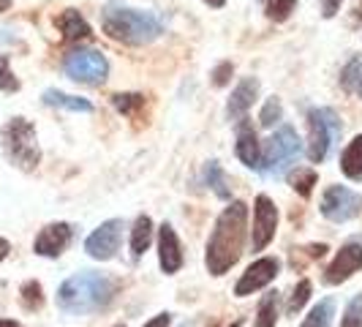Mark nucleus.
I'll return each instance as SVG.
<instances>
[{
    "label": "nucleus",
    "mask_w": 362,
    "mask_h": 327,
    "mask_svg": "<svg viewBox=\"0 0 362 327\" xmlns=\"http://www.w3.org/2000/svg\"><path fill=\"white\" fill-rule=\"evenodd\" d=\"M245 229H248V207L245 202H232L221 216L207 240L204 265L213 275H223L243 254L245 246Z\"/></svg>",
    "instance_id": "nucleus-1"
},
{
    "label": "nucleus",
    "mask_w": 362,
    "mask_h": 327,
    "mask_svg": "<svg viewBox=\"0 0 362 327\" xmlns=\"http://www.w3.org/2000/svg\"><path fill=\"white\" fill-rule=\"evenodd\" d=\"M115 297V281L101 272H76L69 281H63V287L57 289V306L74 314V316H85L104 311Z\"/></svg>",
    "instance_id": "nucleus-2"
},
{
    "label": "nucleus",
    "mask_w": 362,
    "mask_h": 327,
    "mask_svg": "<svg viewBox=\"0 0 362 327\" xmlns=\"http://www.w3.org/2000/svg\"><path fill=\"white\" fill-rule=\"evenodd\" d=\"M101 28L109 38L123 41L128 47H142L150 44L163 33V22L153 11H139L128 8L120 3H109L101 11Z\"/></svg>",
    "instance_id": "nucleus-3"
},
{
    "label": "nucleus",
    "mask_w": 362,
    "mask_h": 327,
    "mask_svg": "<svg viewBox=\"0 0 362 327\" xmlns=\"http://www.w3.org/2000/svg\"><path fill=\"white\" fill-rule=\"evenodd\" d=\"M300 137L291 126H281L264 145V156L259 164V172L270 175V178H284L291 166L300 159Z\"/></svg>",
    "instance_id": "nucleus-4"
},
{
    "label": "nucleus",
    "mask_w": 362,
    "mask_h": 327,
    "mask_svg": "<svg viewBox=\"0 0 362 327\" xmlns=\"http://www.w3.org/2000/svg\"><path fill=\"white\" fill-rule=\"evenodd\" d=\"M3 147L19 169H36L38 159H41L36 128L30 126L25 117H14L8 126L3 128Z\"/></svg>",
    "instance_id": "nucleus-5"
},
{
    "label": "nucleus",
    "mask_w": 362,
    "mask_h": 327,
    "mask_svg": "<svg viewBox=\"0 0 362 327\" xmlns=\"http://www.w3.org/2000/svg\"><path fill=\"white\" fill-rule=\"evenodd\" d=\"M308 159L313 164H322L329 153V145L341 137V117L329 107L310 109L308 112Z\"/></svg>",
    "instance_id": "nucleus-6"
},
{
    "label": "nucleus",
    "mask_w": 362,
    "mask_h": 327,
    "mask_svg": "<svg viewBox=\"0 0 362 327\" xmlns=\"http://www.w3.org/2000/svg\"><path fill=\"white\" fill-rule=\"evenodd\" d=\"M66 74L71 76L74 82L79 85H90V88H98L107 82V74H109V63L107 57L95 50H74L66 63H63Z\"/></svg>",
    "instance_id": "nucleus-7"
},
{
    "label": "nucleus",
    "mask_w": 362,
    "mask_h": 327,
    "mask_svg": "<svg viewBox=\"0 0 362 327\" xmlns=\"http://www.w3.org/2000/svg\"><path fill=\"white\" fill-rule=\"evenodd\" d=\"M362 210V197L354 194L351 188L344 185H329L322 197V216L335 221V224H344L349 218L360 216Z\"/></svg>",
    "instance_id": "nucleus-8"
},
{
    "label": "nucleus",
    "mask_w": 362,
    "mask_h": 327,
    "mask_svg": "<svg viewBox=\"0 0 362 327\" xmlns=\"http://www.w3.org/2000/svg\"><path fill=\"white\" fill-rule=\"evenodd\" d=\"M120 240H123V221H120V218H112V221H104V224L85 240V251H88L93 259L107 262V259H112V256L117 254Z\"/></svg>",
    "instance_id": "nucleus-9"
},
{
    "label": "nucleus",
    "mask_w": 362,
    "mask_h": 327,
    "mask_svg": "<svg viewBox=\"0 0 362 327\" xmlns=\"http://www.w3.org/2000/svg\"><path fill=\"white\" fill-rule=\"evenodd\" d=\"M278 229V210L272 205L270 197H256L254 202V232H251V248L254 251H264L270 246Z\"/></svg>",
    "instance_id": "nucleus-10"
},
{
    "label": "nucleus",
    "mask_w": 362,
    "mask_h": 327,
    "mask_svg": "<svg viewBox=\"0 0 362 327\" xmlns=\"http://www.w3.org/2000/svg\"><path fill=\"white\" fill-rule=\"evenodd\" d=\"M278 270H281V262H278L275 256H262V259H256L254 265L243 272V278L237 281L235 294L237 297L254 294V292H259L262 287H267L270 281H275Z\"/></svg>",
    "instance_id": "nucleus-11"
},
{
    "label": "nucleus",
    "mask_w": 362,
    "mask_h": 327,
    "mask_svg": "<svg viewBox=\"0 0 362 327\" xmlns=\"http://www.w3.org/2000/svg\"><path fill=\"white\" fill-rule=\"evenodd\" d=\"M362 268V246L360 243H349V246H344L338 254H335V259L329 262V268L325 270V281L327 284H344V281H349L354 272Z\"/></svg>",
    "instance_id": "nucleus-12"
},
{
    "label": "nucleus",
    "mask_w": 362,
    "mask_h": 327,
    "mask_svg": "<svg viewBox=\"0 0 362 327\" xmlns=\"http://www.w3.org/2000/svg\"><path fill=\"white\" fill-rule=\"evenodd\" d=\"M74 237V229L69 224H49V226H44L41 232H38L36 243H33V251L38 256H60L66 248H69V243H71Z\"/></svg>",
    "instance_id": "nucleus-13"
},
{
    "label": "nucleus",
    "mask_w": 362,
    "mask_h": 327,
    "mask_svg": "<svg viewBox=\"0 0 362 327\" xmlns=\"http://www.w3.org/2000/svg\"><path fill=\"white\" fill-rule=\"evenodd\" d=\"M158 262L166 275H175L182 268V248L172 224H161L158 229Z\"/></svg>",
    "instance_id": "nucleus-14"
},
{
    "label": "nucleus",
    "mask_w": 362,
    "mask_h": 327,
    "mask_svg": "<svg viewBox=\"0 0 362 327\" xmlns=\"http://www.w3.org/2000/svg\"><path fill=\"white\" fill-rule=\"evenodd\" d=\"M256 96H259V82H256L254 76L243 79V82L235 88V93H232L229 104H226V115H229V120H245L248 109L254 107Z\"/></svg>",
    "instance_id": "nucleus-15"
},
{
    "label": "nucleus",
    "mask_w": 362,
    "mask_h": 327,
    "mask_svg": "<svg viewBox=\"0 0 362 327\" xmlns=\"http://www.w3.org/2000/svg\"><path fill=\"white\" fill-rule=\"evenodd\" d=\"M237 159L245 164V166H251V169H259V164H262L256 131L245 120H240V131H237Z\"/></svg>",
    "instance_id": "nucleus-16"
},
{
    "label": "nucleus",
    "mask_w": 362,
    "mask_h": 327,
    "mask_svg": "<svg viewBox=\"0 0 362 327\" xmlns=\"http://www.w3.org/2000/svg\"><path fill=\"white\" fill-rule=\"evenodd\" d=\"M57 28L66 41H85V38L93 36L90 25L85 22V17L76 11V8H66L60 17H57Z\"/></svg>",
    "instance_id": "nucleus-17"
},
{
    "label": "nucleus",
    "mask_w": 362,
    "mask_h": 327,
    "mask_svg": "<svg viewBox=\"0 0 362 327\" xmlns=\"http://www.w3.org/2000/svg\"><path fill=\"white\" fill-rule=\"evenodd\" d=\"M341 169L349 180H362V134L354 137L341 153Z\"/></svg>",
    "instance_id": "nucleus-18"
},
{
    "label": "nucleus",
    "mask_w": 362,
    "mask_h": 327,
    "mask_svg": "<svg viewBox=\"0 0 362 327\" xmlns=\"http://www.w3.org/2000/svg\"><path fill=\"white\" fill-rule=\"evenodd\" d=\"M150 243H153V221H150V216H139L134 221V229H131V254H134V259L145 254Z\"/></svg>",
    "instance_id": "nucleus-19"
},
{
    "label": "nucleus",
    "mask_w": 362,
    "mask_h": 327,
    "mask_svg": "<svg viewBox=\"0 0 362 327\" xmlns=\"http://www.w3.org/2000/svg\"><path fill=\"white\" fill-rule=\"evenodd\" d=\"M44 104H49V107L71 109V112H93L90 101L76 98V96H69V93H60V91H47V93H44Z\"/></svg>",
    "instance_id": "nucleus-20"
},
{
    "label": "nucleus",
    "mask_w": 362,
    "mask_h": 327,
    "mask_svg": "<svg viewBox=\"0 0 362 327\" xmlns=\"http://www.w3.org/2000/svg\"><path fill=\"white\" fill-rule=\"evenodd\" d=\"M204 180H207V185L216 191L221 200H232L229 180H226V175H223V169H221V164L218 161H210L207 166H204Z\"/></svg>",
    "instance_id": "nucleus-21"
},
{
    "label": "nucleus",
    "mask_w": 362,
    "mask_h": 327,
    "mask_svg": "<svg viewBox=\"0 0 362 327\" xmlns=\"http://www.w3.org/2000/svg\"><path fill=\"white\" fill-rule=\"evenodd\" d=\"M275 322H278V292H267L259 303L254 327H275Z\"/></svg>",
    "instance_id": "nucleus-22"
},
{
    "label": "nucleus",
    "mask_w": 362,
    "mask_h": 327,
    "mask_svg": "<svg viewBox=\"0 0 362 327\" xmlns=\"http://www.w3.org/2000/svg\"><path fill=\"white\" fill-rule=\"evenodd\" d=\"M332 316H335V303L332 300H322L319 306L310 309V314L305 316V322L300 327H329L332 325Z\"/></svg>",
    "instance_id": "nucleus-23"
},
{
    "label": "nucleus",
    "mask_w": 362,
    "mask_h": 327,
    "mask_svg": "<svg viewBox=\"0 0 362 327\" xmlns=\"http://www.w3.org/2000/svg\"><path fill=\"white\" fill-rule=\"evenodd\" d=\"M316 180H319V178H316V172H313V169H303V166H297V169L289 175L291 188H294L300 197H305V200L313 194V185H316Z\"/></svg>",
    "instance_id": "nucleus-24"
},
{
    "label": "nucleus",
    "mask_w": 362,
    "mask_h": 327,
    "mask_svg": "<svg viewBox=\"0 0 362 327\" xmlns=\"http://www.w3.org/2000/svg\"><path fill=\"white\" fill-rule=\"evenodd\" d=\"M341 85L346 93H354L362 88V54L346 63V69L341 71Z\"/></svg>",
    "instance_id": "nucleus-25"
},
{
    "label": "nucleus",
    "mask_w": 362,
    "mask_h": 327,
    "mask_svg": "<svg viewBox=\"0 0 362 327\" xmlns=\"http://www.w3.org/2000/svg\"><path fill=\"white\" fill-rule=\"evenodd\" d=\"M112 104L117 112H123L128 117H136V112L145 107V96H139V93H117V96H112Z\"/></svg>",
    "instance_id": "nucleus-26"
},
{
    "label": "nucleus",
    "mask_w": 362,
    "mask_h": 327,
    "mask_svg": "<svg viewBox=\"0 0 362 327\" xmlns=\"http://www.w3.org/2000/svg\"><path fill=\"white\" fill-rule=\"evenodd\" d=\"M297 8V0H264V14L272 22H286Z\"/></svg>",
    "instance_id": "nucleus-27"
},
{
    "label": "nucleus",
    "mask_w": 362,
    "mask_h": 327,
    "mask_svg": "<svg viewBox=\"0 0 362 327\" xmlns=\"http://www.w3.org/2000/svg\"><path fill=\"white\" fill-rule=\"evenodd\" d=\"M310 289H313V287H310L308 278H303V281L294 287V292H291V297H289V303H286V314H289V316H294L297 311H300L303 306H305V303H308Z\"/></svg>",
    "instance_id": "nucleus-28"
},
{
    "label": "nucleus",
    "mask_w": 362,
    "mask_h": 327,
    "mask_svg": "<svg viewBox=\"0 0 362 327\" xmlns=\"http://www.w3.org/2000/svg\"><path fill=\"white\" fill-rule=\"evenodd\" d=\"M22 306L28 311H38L44 306V294H41V284L38 281H28L22 287Z\"/></svg>",
    "instance_id": "nucleus-29"
},
{
    "label": "nucleus",
    "mask_w": 362,
    "mask_h": 327,
    "mask_svg": "<svg viewBox=\"0 0 362 327\" xmlns=\"http://www.w3.org/2000/svg\"><path fill=\"white\" fill-rule=\"evenodd\" d=\"M341 327H362V294H357L344 311Z\"/></svg>",
    "instance_id": "nucleus-30"
},
{
    "label": "nucleus",
    "mask_w": 362,
    "mask_h": 327,
    "mask_svg": "<svg viewBox=\"0 0 362 327\" xmlns=\"http://www.w3.org/2000/svg\"><path fill=\"white\" fill-rule=\"evenodd\" d=\"M281 117H284V107H281V101H278V98H270V101L264 104V109H262V117H259V120H262V126L264 128H272Z\"/></svg>",
    "instance_id": "nucleus-31"
},
{
    "label": "nucleus",
    "mask_w": 362,
    "mask_h": 327,
    "mask_svg": "<svg viewBox=\"0 0 362 327\" xmlns=\"http://www.w3.org/2000/svg\"><path fill=\"white\" fill-rule=\"evenodd\" d=\"M0 91H8V93L19 91V82L17 76L11 74V66H8V57L6 54H0Z\"/></svg>",
    "instance_id": "nucleus-32"
},
{
    "label": "nucleus",
    "mask_w": 362,
    "mask_h": 327,
    "mask_svg": "<svg viewBox=\"0 0 362 327\" xmlns=\"http://www.w3.org/2000/svg\"><path fill=\"white\" fill-rule=\"evenodd\" d=\"M232 71H235L232 63H221V66H216V71H213V85H216V88H223V85L229 82Z\"/></svg>",
    "instance_id": "nucleus-33"
},
{
    "label": "nucleus",
    "mask_w": 362,
    "mask_h": 327,
    "mask_svg": "<svg viewBox=\"0 0 362 327\" xmlns=\"http://www.w3.org/2000/svg\"><path fill=\"white\" fill-rule=\"evenodd\" d=\"M341 3H344V0H322V14H325L327 19L335 17L338 8H341Z\"/></svg>",
    "instance_id": "nucleus-34"
},
{
    "label": "nucleus",
    "mask_w": 362,
    "mask_h": 327,
    "mask_svg": "<svg viewBox=\"0 0 362 327\" xmlns=\"http://www.w3.org/2000/svg\"><path fill=\"white\" fill-rule=\"evenodd\" d=\"M169 322H172V314H158L150 322H145V327H169Z\"/></svg>",
    "instance_id": "nucleus-35"
},
{
    "label": "nucleus",
    "mask_w": 362,
    "mask_h": 327,
    "mask_svg": "<svg viewBox=\"0 0 362 327\" xmlns=\"http://www.w3.org/2000/svg\"><path fill=\"white\" fill-rule=\"evenodd\" d=\"M8 251H11V246H8V240L6 237H0V262L8 256Z\"/></svg>",
    "instance_id": "nucleus-36"
},
{
    "label": "nucleus",
    "mask_w": 362,
    "mask_h": 327,
    "mask_svg": "<svg viewBox=\"0 0 362 327\" xmlns=\"http://www.w3.org/2000/svg\"><path fill=\"white\" fill-rule=\"evenodd\" d=\"M0 327H22V325L14 322V319H0Z\"/></svg>",
    "instance_id": "nucleus-37"
},
{
    "label": "nucleus",
    "mask_w": 362,
    "mask_h": 327,
    "mask_svg": "<svg viewBox=\"0 0 362 327\" xmlns=\"http://www.w3.org/2000/svg\"><path fill=\"white\" fill-rule=\"evenodd\" d=\"M204 3H207V6H213V8H221L226 0H204Z\"/></svg>",
    "instance_id": "nucleus-38"
},
{
    "label": "nucleus",
    "mask_w": 362,
    "mask_h": 327,
    "mask_svg": "<svg viewBox=\"0 0 362 327\" xmlns=\"http://www.w3.org/2000/svg\"><path fill=\"white\" fill-rule=\"evenodd\" d=\"M8 6H11V0H0V11H6Z\"/></svg>",
    "instance_id": "nucleus-39"
},
{
    "label": "nucleus",
    "mask_w": 362,
    "mask_h": 327,
    "mask_svg": "<svg viewBox=\"0 0 362 327\" xmlns=\"http://www.w3.org/2000/svg\"><path fill=\"white\" fill-rule=\"evenodd\" d=\"M354 14H357V19H362V0L357 3V11H354Z\"/></svg>",
    "instance_id": "nucleus-40"
},
{
    "label": "nucleus",
    "mask_w": 362,
    "mask_h": 327,
    "mask_svg": "<svg viewBox=\"0 0 362 327\" xmlns=\"http://www.w3.org/2000/svg\"><path fill=\"white\" fill-rule=\"evenodd\" d=\"M360 96H362V88H360Z\"/></svg>",
    "instance_id": "nucleus-41"
},
{
    "label": "nucleus",
    "mask_w": 362,
    "mask_h": 327,
    "mask_svg": "<svg viewBox=\"0 0 362 327\" xmlns=\"http://www.w3.org/2000/svg\"><path fill=\"white\" fill-rule=\"evenodd\" d=\"M117 327H123V325H117Z\"/></svg>",
    "instance_id": "nucleus-42"
}]
</instances>
